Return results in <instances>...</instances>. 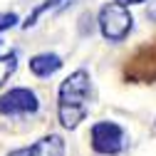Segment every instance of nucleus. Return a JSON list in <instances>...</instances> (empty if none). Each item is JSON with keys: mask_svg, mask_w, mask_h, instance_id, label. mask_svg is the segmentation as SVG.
<instances>
[{"mask_svg": "<svg viewBox=\"0 0 156 156\" xmlns=\"http://www.w3.org/2000/svg\"><path fill=\"white\" fill-rule=\"evenodd\" d=\"M89 97H92V77L87 69H74L69 77H65L57 89V119L62 129L74 131L87 114H89Z\"/></svg>", "mask_w": 156, "mask_h": 156, "instance_id": "obj_1", "label": "nucleus"}, {"mask_svg": "<svg viewBox=\"0 0 156 156\" xmlns=\"http://www.w3.org/2000/svg\"><path fill=\"white\" fill-rule=\"evenodd\" d=\"M97 27H99V32L107 42H124L129 37V32L134 30V17L126 5L112 0V3H104L99 8Z\"/></svg>", "mask_w": 156, "mask_h": 156, "instance_id": "obj_2", "label": "nucleus"}, {"mask_svg": "<svg viewBox=\"0 0 156 156\" xmlns=\"http://www.w3.org/2000/svg\"><path fill=\"white\" fill-rule=\"evenodd\" d=\"M89 141L94 154L99 156H116L126 146V131L116 122H97L89 129Z\"/></svg>", "mask_w": 156, "mask_h": 156, "instance_id": "obj_3", "label": "nucleus"}, {"mask_svg": "<svg viewBox=\"0 0 156 156\" xmlns=\"http://www.w3.org/2000/svg\"><path fill=\"white\" fill-rule=\"evenodd\" d=\"M40 112V97L30 87H12L0 94V116H30Z\"/></svg>", "mask_w": 156, "mask_h": 156, "instance_id": "obj_4", "label": "nucleus"}, {"mask_svg": "<svg viewBox=\"0 0 156 156\" xmlns=\"http://www.w3.org/2000/svg\"><path fill=\"white\" fill-rule=\"evenodd\" d=\"M67 146H65V139L60 134H47L42 139H37L35 144L30 146H23V149H15L10 151L8 156H65Z\"/></svg>", "mask_w": 156, "mask_h": 156, "instance_id": "obj_5", "label": "nucleus"}, {"mask_svg": "<svg viewBox=\"0 0 156 156\" xmlns=\"http://www.w3.org/2000/svg\"><path fill=\"white\" fill-rule=\"evenodd\" d=\"M62 65H65L62 57L55 55V52H40V55L30 57V62H27L30 72L37 77V80H50L52 74H57L62 69Z\"/></svg>", "mask_w": 156, "mask_h": 156, "instance_id": "obj_6", "label": "nucleus"}, {"mask_svg": "<svg viewBox=\"0 0 156 156\" xmlns=\"http://www.w3.org/2000/svg\"><path fill=\"white\" fill-rule=\"evenodd\" d=\"M67 3H69V0H42L40 5H35V8H32V12L25 17V23H20V27H23V30L35 27V25H37V20H40L45 12H52V10H65V8H67Z\"/></svg>", "mask_w": 156, "mask_h": 156, "instance_id": "obj_7", "label": "nucleus"}, {"mask_svg": "<svg viewBox=\"0 0 156 156\" xmlns=\"http://www.w3.org/2000/svg\"><path fill=\"white\" fill-rule=\"evenodd\" d=\"M17 69V52H8L0 55V87H3Z\"/></svg>", "mask_w": 156, "mask_h": 156, "instance_id": "obj_8", "label": "nucleus"}, {"mask_svg": "<svg viewBox=\"0 0 156 156\" xmlns=\"http://www.w3.org/2000/svg\"><path fill=\"white\" fill-rule=\"evenodd\" d=\"M17 23H20L17 12H0V32H5V30H10V27H15Z\"/></svg>", "mask_w": 156, "mask_h": 156, "instance_id": "obj_9", "label": "nucleus"}, {"mask_svg": "<svg viewBox=\"0 0 156 156\" xmlns=\"http://www.w3.org/2000/svg\"><path fill=\"white\" fill-rule=\"evenodd\" d=\"M146 20L156 23V0H149V8H146Z\"/></svg>", "mask_w": 156, "mask_h": 156, "instance_id": "obj_10", "label": "nucleus"}, {"mask_svg": "<svg viewBox=\"0 0 156 156\" xmlns=\"http://www.w3.org/2000/svg\"><path fill=\"white\" fill-rule=\"evenodd\" d=\"M116 3H122V5H141V3H146V0H116Z\"/></svg>", "mask_w": 156, "mask_h": 156, "instance_id": "obj_11", "label": "nucleus"}, {"mask_svg": "<svg viewBox=\"0 0 156 156\" xmlns=\"http://www.w3.org/2000/svg\"><path fill=\"white\" fill-rule=\"evenodd\" d=\"M0 45H3V40H0Z\"/></svg>", "mask_w": 156, "mask_h": 156, "instance_id": "obj_12", "label": "nucleus"}]
</instances>
